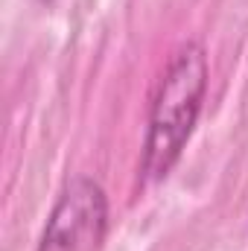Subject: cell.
<instances>
[{
    "label": "cell",
    "instance_id": "6da1fadb",
    "mask_svg": "<svg viewBox=\"0 0 248 251\" xmlns=\"http://www.w3.org/2000/svg\"><path fill=\"white\" fill-rule=\"evenodd\" d=\"M204 91H207V56L201 44L187 41L173 53L152 102L146 152H143V173L149 181L167 178V173L178 164L196 128Z\"/></svg>",
    "mask_w": 248,
    "mask_h": 251
},
{
    "label": "cell",
    "instance_id": "7a4b0ae2",
    "mask_svg": "<svg viewBox=\"0 0 248 251\" xmlns=\"http://www.w3.org/2000/svg\"><path fill=\"white\" fill-rule=\"evenodd\" d=\"M108 231V199L94 178H73L62 190L38 251H99Z\"/></svg>",
    "mask_w": 248,
    "mask_h": 251
}]
</instances>
